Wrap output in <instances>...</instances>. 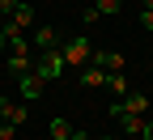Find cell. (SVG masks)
Instances as JSON below:
<instances>
[{"instance_id":"1","label":"cell","mask_w":153,"mask_h":140,"mask_svg":"<svg viewBox=\"0 0 153 140\" xmlns=\"http://www.w3.org/2000/svg\"><path fill=\"white\" fill-rule=\"evenodd\" d=\"M64 55L60 51H43V55H34V76H43V81H55V76H64Z\"/></svg>"},{"instance_id":"2","label":"cell","mask_w":153,"mask_h":140,"mask_svg":"<svg viewBox=\"0 0 153 140\" xmlns=\"http://www.w3.org/2000/svg\"><path fill=\"white\" fill-rule=\"evenodd\" d=\"M60 55H64L68 68H85L89 55H94V47H89V38H68V43L60 47Z\"/></svg>"},{"instance_id":"3","label":"cell","mask_w":153,"mask_h":140,"mask_svg":"<svg viewBox=\"0 0 153 140\" xmlns=\"http://www.w3.org/2000/svg\"><path fill=\"white\" fill-rule=\"evenodd\" d=\"M123 115H149V98L145 93H128L119 102H111V119H123Z\"/></svg>"},{"instance_id":"4","label":"cell","mask_w":153,"mask_h":140,"mask_svg":"<svg viewBox=\"0 0 153 140\" xmlns=\"http://www.w3.org/2000/svg\"><path fill=\"white\" fill-rule=\"evenodd\" d=\"M30 47H34V55H43V51H60V34H55L51 26H38V30L30 34Z\"/></svg>"},{"instance_id":"5","label":"cell","mask_w":153,"mask_h":140,"mask_svg":"<svg viewBox=\"0 0 153 140\" xmlns=\"http://www.w3.org/2000/svg\"><path fill=\"white\" fill-rule=\"evenodd\" d=\"M89 64H94V68H102V72H123L128 59H123V51H94V55H89Z\"/></svg>"},{"instance_id":"6","label":"cell","mask_w":153,"mask_h":140,"mask_svg":"<svg viewBox=\"0 0 153 140\" xmlns=\"http://www.w3.org/2000/svg\"><path fill=\"white\" fill-rule=\"evenodd\" d=\"M0 119H4V123H13V127H22L26 119H30V110L17 106V102H9V98H0Z\"/></svg>"},{"instance_id":"7","label":"cell","mask_w":153,"mask_h":140,"mask_svg":"<svg viewBox=\"0 0 153 140\" xmlns=\"http://www.w3.org/2000/svg\"><path fill=\"white\" fill-rule=\"evenodd\" d=\"M115 123H119V132H123V136H145L149 115H123V119H115Z\"/></svg>"},{"instance_id":"8","label":"cell","mask_w":153,"mask_h":140,"mask_svg":"<svg viewBox=\"0 0 153 140\" xmlns=\"http://www.w3.org/2000/svg\"><path fill=\"white\" fill-rule=\"evenodd\" d=\"M43 85H47V81H43V76H34V72L17 81V89H22V98H26V102H34V98H43Z\"/></svg>"},{"instance_id":"9","label":"cell","mask_w":153,"mask_h":140,"mask_svg":"<svg viewBox=\"0 0 153 140\" xmlns=\"http://www.w3.org/2000/svg\"><path fill=\"white\" fill-rule=\"evenodd\" d=\"M81 89H106V72L94 68V64H85L81 68Z\"/></svg>"},{"instance_id":"10","label":"cell","mask_w":153,"mask_h":140,"mask_svg":"<svg viewBox=\"0 0 153 140\" xmlns=\"http://www.w3.org/2000/svg\"><path fill=\"white\" fill-rule=\"evenodd\" d=\"M72 132H76V127L68 123V119H51V123H47V136H51V140H72Z\"/></svg>"},{"instance_id":"11","label":"cell","mask_w":153,"mask_h":140,"mask_svg":"<svg viewBox=\"0 0 153 140\" xmlns=\"http://www.w3.org/2000/svg\"><path fill=\"white\" fill-rule=\"evenodd\" d=\"M106 89H111L115 98H128V93H132V89H128V76H123V72H106Z\"/></svg>"},{"instance_id":"12","label":"cell","mask_w":153,"mask_h":140,"mask_svg":"<svg viewBox=\"0 0 153 140\" xmlns=\"http://www.w3.org/2000/svg\"><path fill=\"white\" fill-rule=\"evenodd\" d=\"M94 9H98L102 17H115V13H119L123 4H119V0H98V4H94Z\"/></svg>"},{"instance_id":"13","label":"cell","mask_w":153,"mask_h":140,"mask_svg":"<svg viewBox=\"0 0 153 140\" xmlns=\"http://www.w3.org/2000/svg\"><path fill=\"white\" fill-rule=\"evenodd\" d=\"M98 17H102V13H98V9H94V4H89V9L81 13V21H85V26H94V21H98Z\"/></svg>"},{"instance_id":"14","label":"cell","mask_w":153,"mask_h":140,"mask_svg":"<svg viewBox=\"0 0 153 140\" xmlns=\"http://www.w3.org/2000/svg\"><path fill=\"white\" fill-rule=\"evenodd\" d=\"M13 4H17V0H0V21H9V13H13Z\"/></svg>"},{"instance_id":"15","label":"cell","mask_w":153,"mask_h":140,"mask_svg":"<svg viewBox=\"0 0 153 140\" xmlns=\"http://www.w3.org/2000/svg\"><path fill=\"white\" fill-rule=\"evenodd\" d=\"M13 132H17V127H13V123H4V119H0V140H13Z\"/></svg>"},{"instance_id":"16","label":"cell","mask_w":153,"mask_h":140,"mask_svg":"<svg viewBox=\"0 0 153 140\" xmlns=\"http://www.w3.org/2000/svg\"><path fill=\"white\" fill-rule=\"evenodd\" d=\"M140 26H145V30L153 34V13H149V9H140Z\"/></svg>"},{"instance_id":"17","label":"cell","mask_w":153,"mask_h":140,"mask_svg":"<svg viewBox=\"0 0 153 140\" xmlns=\"http://www.w3.org/2000/svg\"><path fill=\"white\" fill-rule=\"evenodd\" d=\"M4 47H9V34H4V30H0V55H4Z\"/></svg>"},{"instance_id":"18","label":"cell","mask_w":153,"mask_h":140,"mask_svg":"<svg viewBox=\"0 0 153 140\" xmlns=\"http://www.w3.org/2000/svg\"><path fill=\"white\" fill-rule=\"evenodd\" d=\"M145 140H153V119H149V127H145Z\"/></svg>"},{"instance_id":"19","label":"cell","mask_w":153,"mask_h":140,"mask_svg":"<svg viewBox=\"0 0 153 140\" xmlns=\"http://www.w3.org/2000/svg\"><path fill=\"white\" fill-rule=\"evenodd\" d=\"M140 9H149V13H153V0H140Z\"/></svg>"},{"instance_id":"20","label":"cell","mask_w":153,"mask_h":140,"mask_svg":"<svg viewBox=\"0 0 153 140\" xmlns=\"http://www.w3.org/2000/svg\"><path fill=\"white\" fill-rule=\"evenodd\" d=\"M102 140H111V136H102Z\"/></svg>"}]
</instances>
